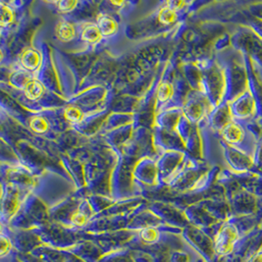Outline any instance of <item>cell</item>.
Wrapping results in <instances>:
<instances>
[{"instance_id": "cell-10", "label": "cell", "mask_w": 262, "mask_h": 262, "mask_svg": "<svg viewBox=\"0 0 262 262\" xmlns=\"http://www.w3.org/2000/svg\"><path fill=\"white\" fill-rule=\"evenodd\" d=\"M20 63L27 71H35L40 64V54L35 49H27L20 57Z\"/></svg>"}, {"instance_id": "cell-18", "label": "cell", "mask_w": 262, "mask_h": 262, "mask_svg": "<svg viewBox=\"0 0 262 262\" xmlns=\"http://www.w3.org/2000/svg\"><path fill=\"white\" fill-rule=\"evenodd\" d=\"M173 96V86L171 83L163 82L157 89V99L161 102H165Z\"/></svg>"}, {"instance_id": "cell-17", "label": "cell", "mask_w": 262, "mask_h": 262, "mask_svg": "<svg viewBox=\"0 0 262 262\" xmlns=\"http://www.w3.org/2000/svg\"><path fill=\"white\" fill-rule=\"evenodd\" d=\"M64 117L71 123H78L83 119V112L77 106L69 105L64 110Z\"/></svg>"}, {"instance_id": "cell-20", "label": "cell", "mask_w": 262, "mask_h": 262, "mask_svg": "<svg viewBox=\"0 0 262 262\" xmlns=\"http://www.w3.org/2000/svg\"><path fill=\"white\" fill-rule=\"evenodd\" d=\"M13 21H14V14H13L11 8L8 5L1 2V25H2V27L11 24Z\"/></svg>"}, {"instance_id": "cell-23", "label": "cell", "mask_w": 262, "mask_h": 262, "mask_svg": "<svg viewBox=\"0 0 262 262\" xmlns=\"http://www.w3.org/2000/svg\"><path fill=\"white\" fill-rule=\"evenodd\" d=\"M249 27L250 29L262 38V20L257 18H251L249 21Z\"/></svg>"}, {"instance_id": "cell-14", "label": "cell", "mask_w": 262, "mask_h": 262, "mask_svg": "<svg viewBox=\"0 0 262 262\" xmlns=\"http://www.w3.org/2000/svg\"><path fill=\"white\" fill-rule=\"evenodd\" d=\"M177 18H178V16H177L176 10H174L171 7H169L168 5L165 6V7H163L159 11L158 16H157L158 22L161 25H164V26L174 24L176 22Z\"/></svg>"}, {"instance_id": "cell-9", "label": "cell", "mask_w": 262, "mask_h": 262, "mask_svg": "<svg viewBox=\"0 0 262 262\" xmlns=\"http://www.w3.org/2000/svg\"><path fill=\"white\" fill-rule=\"evenodd\" d=\"M232 119L233 117L231 114L229 102H226L215 112L214 116L212 118V123L216 129L222 131L229 123L233 121Z\"/></svg>"}, {"instance_id": "cell-6", "label": "cell", "mask_w": 262, "mask_h": 262, "mask_svg": "<svg viewBox=\"0 0 262 262\" xmlns=\"http://www.w3.org/2000/svg\"><path fill=\"white\" fill-rule=\"evenodd\" d=\"M207 84L210 94L213 97L216 104L220 103V100L224 96V90L226 89V82L223 73L218 68H213L207 75Z\"/></svg>"}, {"instance_id": "cell-5", "label": "cell", "mask_w": 262, "mask_h": 262, "mask_svg": "<svg viewBox=\"0 0 262 262\" xmlns=\"http://www.w3.org/2000/svg\"><path fill=\"white\" fill-rule=\"evenodd\" d=\"M244 63L246 65L248 78H249V90L255 99L256 107H257V114L262 119V82L254 70L253 61L250 59L249 56L244 55Z\"/></svg>"}, {"instance_id": "cell-13", "label": "cell", "mask_w": 262, "mask_h": 262, "mask_svg": "<svg viewBox=\"0 0 262 262\" xmlns=\"http://www.w3.org/2000/svg\"><path fill=\"white\" fill-rule=\"evenodd\" d=\"M102 36H103L101 35L97 25L89 24L83 28L81 38H82V40L85 41V42L96 45L101 40Z\"/></svg>"}, {"instance_id": "cell-21", "label": "cell", "mask_w": 262, "mask_h": 262, "mask_svg": "<svg viewBox=\"0 0 262 262\" xmlns=\"http://www.w3.org/2000/svg\"><path fill=\"white\" fill-rule=\"evenodd\" d=\"M71 222L75 226L83 227L88 222V217L81 211H76L71 216Z\"/></svg>"}, {"instance_id": "cell-8", "label": "cell", "mask_w": 262, "mask_h": 262, "mask_svg": "<svg viewBox=\"0 0 262 262\" xmlns=\"http://www.w3.org/2000/svg\"><path fill=\"white\" fill-rule=\"evenodd\" d=\"M96 25L103 36H113L118 31L117 22L111 16L106 14H101L97 17Z\"/></svg>"}, {"instance_id": "cell-7", "label": "cell", "mask_w": 262, "mask_h": 262, "mask_svg": "<svg viewBox=\"0 0 262 262\" xmlns=\"http://www.w3.org/2000/svg\"><path fill=\"white\" fill-rule=\"evenodd\" d=\"M221 137L225 143L237 147L245 141L246 130L241 124L232 121L221 131Z\"/></svg>"}, {"instance_id": "cell-4", "label": "cell", "mask_w": 262, "mask_h": 262, "mask_svg": "<svg viewBox=\"0 0 262 262\" xmlns=\"http://www.w3.org/2000/svg\"><path fill=\"white\" fill-rule=\"evenodd\" d=\"M225 156L229 165L233 168L235 173H244L253 171L254 161L253 156L244 151L243 149L225 143Z\"/></svg>"}, {"instance_id": "cell-25", "label": "cell", "mask_w": 262, "mask_h": 262, "mask_svg": "<svg viewBox=\"0 0 262 262\" xmlns=\"http://www.w3.org/2000/svg\"><path fill=\"white\" fill-rule=\"evenodd\" d=\"M12 248V244L10 243L9 238L2 236L1 237V256L3 257L4 255L8 254V252L10 251Z\"/></svg>"}, {"instance_id": "cell-22", "label": "cell", "mask_w": 262, "mask_h": 262, "mask_svg": "<svg viewBox=\"0 0 262 262\" xmlns=\"http://www.w3.org/2000/svg\"><path fill=\"white\" fill-rule=\"evenodd\" d=\"M56 4H57V7H58L59 11L66 13L70 12L71 10H73L77 6L78 2L77 1H72V0H67V1H59Z\"/></svg>"}, {"instance_id": "cell-3", "label": "cell", "mask_w": 262, "mask_h": 262, "mask_svg": "<svg viewBox=\"0 0 262 262\" xmlns=\"http://www.w3.org/2000/svg\"><path fill=\"white\" fill-rule=\"evenodd\" d=\"M229 106L232 117L235 120L246 121L257 114L256 102L250 90L237 97L235 100L229 102Z\"/></svg>"}, {"instance_id": "cell-26", "label": "cell", "mask_w": 262, "mask_h": 262, "mask_svg": "<svg viewBox=\"0 0 262 262\" xmlns=\"http://www.w3.org/2000/svg\"><path fill=\"white\" fill-rule=\"evenodd\" d=\"M112 4H115V5H117V6H120V5H123V4H124V2H123V1H120V2L112 1Z\"/></svg>"}, {"instance_id": "cell-11", "label": "cell", "mask_w": 262, "mask_h": 262, "mask_svg": "<svg viewBox=\"0 0 262 262\" xmlns=\"http://www.w3.org/2000/svg\"><path fill=\"white\" fill-rule=\"evenodd\" d=\"M24 94L29 100H37L45 94V86L38 80L32 79L25 84Z\"/></svg>"}, {"instance_id": "cell-19", "label": "cell", "mask_w": 262, "mask_h": 262, "mask_svg": "<svg viewBox=\"0 0 262 262\" xmlns=\"http://www.w3.org/2000/svg\"><path fill=\"white\" fill-rule=\"evenodd\" d=\"M30 127L37 134L46 133L48 129V121L42 117H34L30 121Z\"/></svg>"}, {"instance_id": "cell-16", "label": "cell", "mask_w": 262, "mask_h": 262, "mask_svg": "<svg viewBox=\"0 0 262 262\" xmlns=\"http://www.w3.org/2000/svg\"><path fill=\"white\" fill-rule=\"evenodd\" d=\"M187 114L191 121L198 122L203 118L204 107L201 102H193L187 108Z\"/></svg>"}, {"instance_id": "cell-1", "label": "cell", "mask_w": 262, "mask_h": 262, "mask_svg": "<svg viewBox=\"0 0 262 262\" xmlns=\"http://www.w3.org/2000/svg\"><path fill=\"white\" fill-rule=\"evenodd\" d=\"M232 43L243 55L262 66V38L257 36L249 26L239 27L232 36Z\"/></svg>"}, {"instance_id": "cell-2", "label": "cell", "mask_w": 262, "mask_h": 262, "mask_svg": "<svg viewBox=\"0 0 262 262\" xmlns=\"http://www.w3.org/2000/svg\"><path fill=\"white\" fill-rule=\"evenodd\" d=\"M227 95L228 101H233L249 90V78L246 65L234 63L227 73Z\"/></svg>"}, {"instance_id": "cell-15", "label": "cell", "mask_w": 262, "mask_h": 262, "mask_svg": "<svg viewBox=\"0 0 262 262\" xmlns=\"http://www.w3.org/2000/svg\"><path fill=\"white\" fill-rule=\"evenodd\" d=\"M159 237V231L151 227L142 229L140 232V238L143 241L144 245H154L158 241Z\"/></svg>"}, {"instance_id": "cell-12", "label": "cell", "mask_w": 262, "mask_h": 262, "mask_svg": "<svg viewBox=\"0 0 262 262\" xmlns=\"http://www.w3.org/2000/svg\"><path fill=\"white\" fill-rule=\"evenodd\" d=\"M56 36L62 42H69L75 38L76 30L71 23L62 20L56 26Z\"/></svg>"}, {"instance_id": "cell-24", "label": "cell", "mask_w": 262, "mask_h": 262, "mask_svg": "<svg viewBox=\"0 0 262 262\" xmlns=\"http://www.w3.org/2000/svg\"><path fill=\"white\" fill-rule=\"evenodd\" d=\"M249 11L253 18H257V19L262 20V2L250 4L249 6Z\"/></svg>"}]
</instances>
